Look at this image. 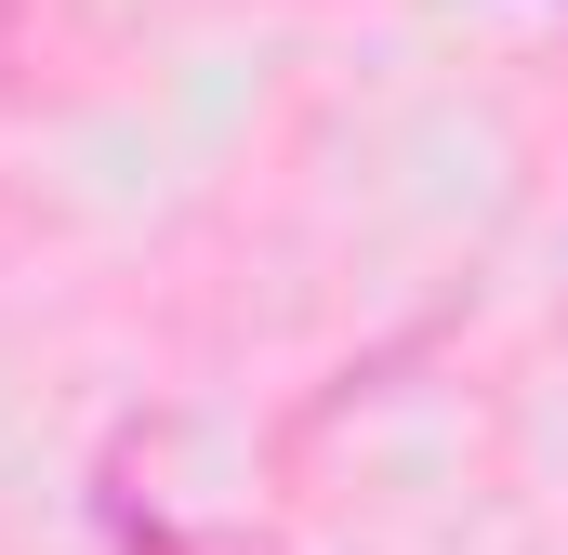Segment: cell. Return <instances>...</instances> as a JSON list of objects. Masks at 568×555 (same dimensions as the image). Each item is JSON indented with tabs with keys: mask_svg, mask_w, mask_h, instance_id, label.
<instances>
[]
</instances>
